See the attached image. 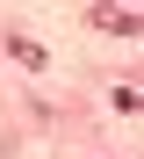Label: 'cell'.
<instances>
[{"label":"cell","mask_w":144,"mask_h":159,"mask_svg":"<svg viewBox=\"0 0 144 159\" xmlns=\"http://www.w3.org/2000/svg\"><path fill=\"white\" fill-rule=\"evenodd\" d=\"M94 22H101V29H115V36H137V15H130V7H101Z\"/></svg>","instance_id":"cell-1"}]
</instances>
